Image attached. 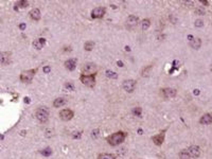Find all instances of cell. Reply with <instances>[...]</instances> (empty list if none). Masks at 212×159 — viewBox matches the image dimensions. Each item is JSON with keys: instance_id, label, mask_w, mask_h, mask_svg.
<instances>
[{"instance_id": "cell-1", "label": "cell", "mask_w": 212, "mask_h": 159, "mask_svg": "<svg viewBox=\"0 0 212 159\" xmlns=\"http://www.w3.org/2000/svg\"><path fill=\"white\" fill-rule=\"evenodd\" d=\"M125 137H126V135L123 132H117V133H113L111 136H109L107 138V142L112 146L119 145L120 143H122L125 140Z\"/></svg>"}, {"instance_id": "cell-2", "label": "cell", "mask_w": 212, "mask_h": 159, "mask_svg": "<svg viewBox=\"0 0 212 159\" xmlns=\"http://www.w3.org/2000/svg\"><path fill=\"white\" fill-rule=\"evenodd\" d=\"M80 80L84 85L88 86V87H93L96 84V74H90V75L82 74Z\"/></svg>"}, {"instance_id": "cell-3", "label": "cell", "mask_w": 212, "mask_h": 159, "mask_svg": "<svg viewBox=\"0 0 212 159\" xmlns=\"http://www.w3.org/2000/svg\"><path fill=\"white\" fill-rule=\"evenodd\" d=\"M35 117H36V119L39 121V122H41V123H45L48 121V118H49V113L47 111V109L45 108H38L36 110V113H35Z\"/></svg>"}, {"instance_id": "cell-4", "label": "cell", "mask_w": 212, "mask_h": 159, "mask_svg": "<svg viewBox=\"0 0 212 159\" xmlns=\"http://www.w3.org/2000/svg\"><path fill=\"white\" fill-rule=\"evenodd\" d=\"M35 72H36V70H34V69L23 71V72L20 74V81L23 83H30L33 80Z\"/></svg>"}, {"instance_id": "cell-5", "label": "cell", "mask_w": 212, "mask_h": 159, "mask_svg": "<svg viewBox=\"0 0 212 159\" xmlns=\"http://www.w3.org/2000/svg\"><path fill=\"white\" fill-rule=\"evenodd\" d=\"M122 87H123V89L125 91H127V92L131 93L136 88V81H134V80H127V81H124Z\"/></svg>"}, {"instance_id": "cell-6", "label": "cell", "mask_w": 212, "mask_h": 159, "mask_svg": "<svg viewBox=\"0 0 212 159\" xmlns=\"http://www.w3.org/2000/svg\"><path fill=\"white\" fill-rule=\"evenodd\" d=\"M97 66L92 63H88L83 67V74L90 75V74H96Z\"/></svg>"}, {"instance_id": "cell-7", "label": "cell", "mask_w": 212, "mask_h": 159, "mask_svg": "<svg viewBox=\"0 0 212 159\" xmlns=\"http://www.w3.org/2000/svg\"><path fill=\"white\" fill-rule=\"evenodd\" d=\"M74 114L71 109H63L60 111V118L64 121H69L73 118Z\"/></svg>"}, {"instance_id": "cell-8", "label": "cell", "mask_w": 212, "mask_h": 159, "mask_svg": "<svg viewBox=\"0 0 212 159\" xmlns=\"http://www.w3.org/2000/svg\"><path fill=\"white\" fill-rule=\"evenodd\" d=\"M160 91H161V94L163 95V98H166V99L174 98L176 93H177V91H176L175 88H163Z\"/></svg>"}, {"instance_id": "cell-9", "label": "cell", "mask_w": 212, "mask_h": 159, "mask_svg": "<svg viewBox=\"0 0 212 159\" xmlns=\"http://www.w3.org/2000/svg\"><path fill=\"white\" fill-rule=\"evenodd\" d=\"M106 10L102 6H98L96 9H93L91 12V17L92 18H102L105 15Z\"/></svg>"}, {"instance_id": "cell-10", "label": "cell", "mask_w": 212, "mask_h": 159, "mask_svg": "<svg viewBox=\"0 0 212 159\" xmlns=\"http://www.w3.org/2000/svg\"><path fill=\"white\" fill-rule=\"evenodd\" d=\"M188 151H189V153L191 155V158H198L201 156V149H199V146H197V145L190 146V148L188 149Z\"/></svg>"}, {"instance_id": "cell-11", "label": "cell", "mask_w": 212, "mask_h": 159, "mask_svg": "<svg viewBox=\"0 0 212 159\" xmlns=\"http://www.w3.org/2000/svg\"><path fill=\"white\" fill-rule=\"evenodd\" d=\"M138 22H139V18L136 15H129L126 19V25L129 27H135L138 25Z\"/></svg>"}, {"instance_id": "cell-12", "label": "cell", "mask_w": 212, "mask_h": 159, "mask_svg": "<svg viewBox=\"0 0 212 159\" xmlns=\"http://www.w3.org/2000/svg\"><path fill=\"white\" fill-rule=\"evenodd\" d=\"M163 133H164V132L160 133V134H158V135H156V136H154V137L152 138L153 142H154L156 145H161L162 143H163V141H164V134H163Z\"/></svg>"}, {"instance_id": "cell-13", "label": "cell", "mask_w": 212, "mask_h": 159, "mask_svg": "<svg viewBox=\"0 0 212 159\" xmlns=\"http://www.w3.org/2000/svg\"><path fill=\"white\" fill-rule=\"evenodd\" d=\"M75 66H76V59H74V58H69V59H67V61L65 62L66 69H68L70 71L75 69Z\"/></svg>"}, {"instance_id": "cell-14", "label": "cell", "mask_w": 212, "mask_h": 159, "mask_svg": "<svg viewBox=\"0 0 212 159\" xmlns=\"http://www.w3.org/2000/svg\"><path fill=\"white\" fill-rule=\"evenodd\" d=\"M29 15H30L31 19H33V20H35V21H37V20H39V19H40V11H39L38 9H33V10H31L30 13H29Z\"/></svg>"}, {"instance_id": "cell-15", "label": "cell", "mask_w": 212, "mask_h": 159, "mask_svg": "<svg viewBox=\"0 0 212 159\" xmlns=\"http://www.w3.org/2000/svg\"><path fill=\"white\" fill-rule=\"evenodd\" d=\"M199 123L203 124V125H208V124H210V123H212L211 115L210 114H206V115H204V116H202L201 120H199Z\"/></svg>"}, {"instance_id": "cell-16", "label": "cell", "mask_w": 212, "mask_h": 159, "mask_svg": "<svg viewBox=\"0 0 212 159\" xmlns=\"http://www.w3.org/2000/svg\"><path fill=\"white\" fill-rule=\"evenodd\" d=\"M45 43H46L45 38H39V39H36V40L33 41V47L36 50H40V49H42V47H44Z\"/></svg>"}, {"instance_id": "cell-17", "label": "cell", "mask_w": 212, "mask_h": 159, "mask_svg": "<svg viewBox=\"0 0 212 159\" xmlns=\"http://www.w3.org/2000/svg\"><path fill=\"white\" fill-rule=\"evenodd\" d=\"M0 62L2 65H6L10 63V53L9 52H2L0 54Z\"/></svg>"}, {"instance_id": "cell-18", "label": "cell", "mask_w": 212, "mask_h": 159, "mask_svg": "<svg viewBox=\"0 0 212 159\" xmlns=\"http://www.w3.org/2000/svg\"><path fill=\"white\" fill-rule=\"evenodd\" d=\"M190 46L193 48V49H195V50H197V49H199L201 48V46H202V40L199 38H193L192 40H190Z\"/></svg>"}, {"instance_id": "cell-19", "label": "cell", "mask_w": 212, "mask_h": 159, "mask_svg": "<svg viewBox=\"0 0 212 159\" xmlns=\"http://www.w3.org/2000/svg\"><path fill=\"white\" fill-rule=\"evenodd\" d=\"M65 104H66V100H65L64 98H57V99H55V100H54V102H53V106L56 107V108L64 106Z\"/></svg>"}, {"instance_id": "cell-20", "label": "cell", "mask_w": 212, "mask_h": 159, "mask_svg": "<svg viewBox=\"0 0 212 159\" xmlns=\"http://www.w3.org/2000/svg\"><path fill=\"white\" fill-rule=\"evenodd\" d=\"M178 156L180 159H191V155L188 150H181L178 154Z\"/></svg>"}, {"instance_id": "cell-21", "label": "cell", "mask_w": 212, "mask_h": 159, "mask_svg": "<svg viewBox=\"0 0 212 159\" xmlns=\"http://www.w3.org/2000/svg\"><path fill=\"white\" fill-rule=\"evenodd\" d=\"M93 47H95V42L93 41H86L84 45V49L86 51H91L93 49Z\"/></svg>"}, {"instance_id": "cell-22", "label": "cell", "mask_w": 212, "mask_h": 159, "mask_svg": "<svg viewBox=\"0 0 212 159\" xmlns=\"http://www.w3.org/2000/svg\"><path fill=\"white\" fill-rule=\"evenodd\" d=\"M151 26V21H150V19H144V20L142 21V23H141V28H142V30H147L148 28H150Z\"/></svg>"}, {"instance_id": "cell-23", "label": "cell", "mask_w": 212, "mask_h": 159, "mask_svg": "<svg viewBox=\"0 0 212 159\" xmlns=\"http://www.w3.org/2000/svg\"><path fill=\"white\" fill-rule=\"evenodd\" d=\"M98 159H116V157L113 156V155H111V154L104 153V154H100L99 155V158H98Z\"/></svg>"}, {"instance_id": "cell-24", "label": "cell", "mask_w": 212, "mask_h": 159, "mask_svg": "<svg viewBox=\"0 0 212 159\" xmlns=\"http://www.w3.org/2000/svg\"><path fill=\"white\" fill-rule=\"evenodd\" d=\"M106 77L109 78V79H117L118 74L116 72H113V71H111V70H107L106 71Z\"/></svg>"}, {"instance_id": "cell-25", "label": "cell", "mask_w": 212, "mask_h": 159, "mask_svg": "<svg viewBox=\"0 0 212 159\" xmlns=\"http://www.w3.org/2000/svg\"><path fill=\"white\" fill-rule=\"evenodd\" d=\"M141 114H142V109L140 108V107H135L134 109H133V115L136 117H141Z\"/></svg>"}, {"instance_id": "cell-26", "label": "cell", "mask_w": 212, "mask_h": 159, "mask_svg": "<svg viewBox=\"0 0 212 159\" xmlns=\"http://www.w3.org/2000/svg\"><path fill=\"white\" fill-rule=\"evenodd\" d=\"M40 153H41V155H44V156L48 157V156H50V155L52 154V150H51L50 148H47V149H45V150H42Z\"/></svg>"}, {"instance_id": "cell-27", "label": "cell", "mask_w": 212, "mask_h": 159, "mask_svg": "<svg viewBox=\"0 0 212 159\" xmlns=\"http://www.w3.org/2000/svg\"><path fill=\"white\" fill-rule=\"evenodd\" d=\"M65 88L68 89L69 91H74V85L72 84V83L67 82V83H65Z\"/></svg>"}, {"instance_id": "cell-28", "label": "cell", "mask_w": 212, "mask_h": 159, "mask_svg": "<svg viewBox=\"0 0 212 159\" xmlns=\"http://www.w3.org/2000/svg\"><path fill=\"white\" fill-rule=\"evenodd\" d=\"M151 68H152V66H148V67H146L145 69H143V71H142V77H147V75H148V72H150V70H151Z\"/></svg>"}, {"instance_id": "cell-29", "label": "cell", "mask_w": 212, "mask_h": 159, "mask_svg": "<svg viewBox=\"0 0 212 159\" xmlns=\"http://www.w3.org/2000/svg\"><path fill=\"white\" fill-rule=\"evenodd\" d=\"M195 13L199 16H203V15H205V10L201 9V7H197V9H195Z\"/></svg>"}, {"instance_id": "cell-30", "label": "cell", "mask_w": 212, "mask_h": 159, "mask_svg": "<svg viewBox=\"0 0 212 159\" xmlns=\"http://www.w3.org/2000/svg\"><path fill=\"white\" fill-rule=\"evenodd\" d=\"M29 4V2L28 1H26V0H21V1H19L18 3V6H20V7H27Z\"/></svg>"}, {"instance_id": "cell-31", "label": "cell", "mask_w": 212, "mask_h": 159, "mask_svg": "<svg viewBox=\"0 0 212 159\" xmlns=\"http://www.w3.org/2000/svg\"><path fill=\"white\" fill-rule=\"evenodd\" d=\"M195 27L196 28H202L204 27V21L202 19H197V20H195Z\"/></svg>"}, {"instance_id": "cell-32", "label": "cell", "mask_w": 212, "mask_h": 159, "mask_svg": "<svg viewBox=\"0 0 212 159\" xmlns=\"http://www.w3.org/2000/svg\"><path fill=\"white\" fill-rule=\"evenodd\" d=\"M98 136H99V129L92 130V132H91V137H92L93 139H96V138H98Z\"/></svg>"}, {"instance_id": "cell-33", "label": "cell", "mask_w": 212, "mask_h": 159, "mask_svg": "<svg viewBox=\"0 0 212 159\" xmlns=\"http://www.w3.org/2000/svg\"><path fill=\"white\" fill-rule=\"evenodd\" d=\"M82 137V133L81 132H75L73 133V138H81Z\"/></svg>"}, {"instance_id": "cell-34", "label": "cell", "mask_w": 212, "mask_h": 159, "mask_svg": "<svg viewBox=\"0 0 212 159\" xmlns=\"http://www.w3.org/2000/svg\"><path fill=\"white\" fill-rule=\"evenodd\" d=\"M45 134H46V137L49 138V137L52 136V130H51V129H47L46 132H45Z\"/></svg>"}, {"instance_id": "cell-35", "label": "cell", "mask_w": 212, "mask_h": 159, "mask_svg": "<svg viewBox=\"0 0 212 159\" xmlns=\"http://www.w3.org/2000/svg\"><path fill=\"white\" fill-rule=\"evenodd\" d=\"M50 71H51V67H50V66L44 67V72H45V73H49Z\"/></svg>"}, {"instance_id": "cell-36", "label": "cell", "mask_w": 212, "mask_h": 159, "mask_svg": "<svg viewBox=\"0 0 212 159\" xmlns=\"http://www.w3.org/2000/svg\"><path fill=\"white\" fill-rule=\"evenodd\" d=\"M19 29H20V30H25L26 29V23H20V25H19Z\"/></svg>"}, {"instance_id": "cell-37", "label": "cell", "mask_w": 212, "mask_h": 159, "mask_svg": "<svg viewBox=\"0 0 212 159\" xmlns=\"http://www.w3.org/2000/svg\"><path fill=\"white\" fill-rule=\"evenodd\" d=\"M117 64H118V66H119V67H123V63L122 62H118Z\"/></svg>"}, {"instance_id": "cell-38", "label": "cell", "mask_w": 212, "mask_h": 159, "mask_svg": "<svg viewBox=\"0 0 212 159\" xmlns=\"http://www.w3.org/2000/svg\"><path fill=\"white\" fill-rule=\"evenodd\" d=\"M193 93H194V94H198V93H199V90H198V89H195Z\"/></svg>"}, {"instance_id": "cell-39", "label": "cell", "mask_w": 212, "mask_h": 159, "mask_svg": "<svg viewBox=\"0 0 212 159\" xmlns=\"http://www.w3.org/2000/svg\"><path fill=\"white\" fill-rule=\"evenodd\" d=\"M25 102L29 103V102H30V99H29V98H25Z\"/></svg>"}, {"instance_id": "cell-40", "label": "cell", "mask_w": 212, "mask_h": 159, "mask_svg": "<svg viewBox=\"0 0 212 159\" xmlns=\"http://www.w3.org/2000/svg\"><path fill=\"white\" fill-rule=\"evenodd\" d=\"M202 3H203V4H205V5H207L208 4V1H202Z\"/></svg>"}, {"instance_id": "cell-41", "label": "cell", "mask_w": 212, "mask_h": 159, "mask_svg": "<svg viewBox=\"0 0 212 159\" xmlns=\"http://www.w3.org/2000/svg\"><path fill=\"white\" fill-rule=\"evenodd\" d=\"M125 50H126V51H129L131 49H129V47H125Z\"/></svg>"}, {"instance_id": "cell-42", "label": "cell", "mask_w": 212, "mask_h": 159, "mask_svg": "<svg viewBox=\"0 0 212 159\" xmlns=\"http://www.w3.org/2000/svg\"><path fill=\"white\" fill-rule=\"evenodd\" d=\"M138 133L141 135V134H142V129H139V130H138Z\"/></svg>"}, {"instance_id": "cell-43", "label": "cell", "mask_w": 212, "mask_h": 159, "mask_svg": "<svg viewBox=\"0 0 212 159\" xmlns=\"http://www.w3.org/2000/svg\"><path fill=\"white\" fill-rule=\"evenodd\" d=\"M210 115H211V117H212V114H210Z\"/></svg>"}]
</instances>
